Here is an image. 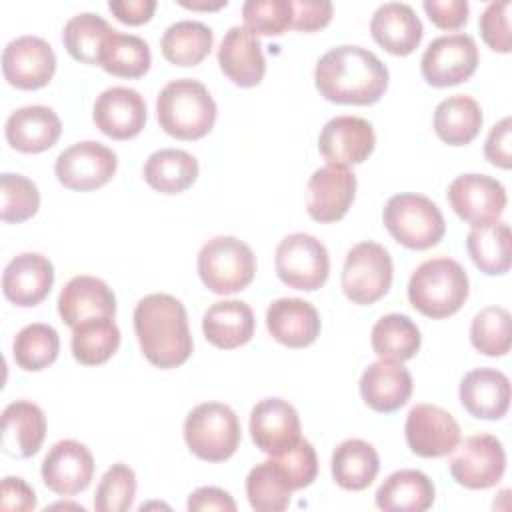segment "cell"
Here are the masks:
<instances>
[{"label": "cell", "instance_id": "cell-39", "mask_svg": "<svg viewBox=\"0 0 512 512\" xmlns=\"http://www.w3.org/2000/svg\"><path fill=\"white\" fill-rule=\"evenodd\" d=\"M372 350L386 360H410L420 350V330L406 314L382 316L370 332Z\"/></svg>", "mask_w": 512, "mask_h": 512}, {"label": "cell", "instance_id": "cell-21", "mask_svg": "<svg viewBox=\"0 0 512 512\" xmlns=\"http://www.w3.org/2000/svg\"><path fill=\"white\" fill-rule=\"evenodd\" d=\"M54 266L38 252H22L14 256L2 274L4 296L22 308L40 304L52 290Z\"/></svg>", "mask_w": 512, "mask_h": 512}, {"label": "cell", "instance_id": "cell-22", "mask_svg": "<svg viewBox=\"0 0 512 512\" xmlns=\"http://www.w3.org/2000/svg\"><path fill=\"white\" fill-rule=\"evenodd\" d=\"M458 396L470 416L500 420L510 408V380L496 368H474L460 380Z\"/></svg>", "mask_w": 512, "mask_h": 512}, {"label": "cell", "instance_id": "cell-50", "mask_svg": "<svg viewBox=\"0 0 512 512\" xmlns=\"http://www.w3.org/2000/svg\"><path fill=\"white\" fill-rule=\"evenodd\" d=\"M294 18L292 28L300 32H314L332 20V2L328 0H292Z\"/></svg>", "mask_w": 512, "mask_h": 512}, {"label": "cell", "instance_id": "cell-38", "mask_svg": "<svg viewBox=\"0 0 512 512\" xmlns=\"http://www.w3.org/2000/svg\"><path fill=\"white\" fill-rule=\"evenodd\" d=\"M72 356L84 366H98L120 346V330L112 316L88 318L72 328Z\"/></svg>", "mask_w": 512, "mask_h": 512}, {"label": "cell", "instance_id": "cell-42", "mask_svg": "<svg viewBox=\"0 0 512 512\" xmlns=\"http://www.w3.org/2000/svg\"><path fill=\"white\" fill-rule=\"evenodd\" d=\"M292 490L272 460L256 464L246 476V496L256 512H282L290 504Z\"/></svg>", "mask_w": 512, "mask_h": 512}, {"label": "cell", "instance_id": "cell-53", "mask_svg": "<svg viewBox=\"0 0 512 512\" xmlns=\"http://www.w3.org/2000/svg\"><path fill=\"white\" fill-rule=\"evenodd\" d=\"M188 510L190 512H200V510H220V512H234L236 502L234 498L216 486H202L194 490L188 496Z\"/></svg>", "mask_w": 512, "mask_h": 512}, {"label": "cell", "instance_id": "cell-40", "mask_svg": "<svg viewBox=\"0 0 512 512\" xmlns=\"http://www.w3.org/2000/svg\"><path fill=\"white\" fill-rule=\"evenodd\" d=\"M60 336L50 324L34 322L24 326L12 344L14 362L26 372H40L56 362Z\"/></svg>", "mask_w": 512, "mask_h": 512}, {"label": "cell", "instance_id": "cell-48", "mask_svg": "<svg viewBox=\"0 0 512 512\" xmlns=\"http://www.w3.org/2000/svg\"><path fill=\"white\" fill-rule=\"evenodd\" d=\"M510 0L490 2L482 16H480V34L488 48L500 54H508L512 50V38H510Z\"/></svg>", "mask_w": 512, "mask_h": 512}, {"label": "cell", "instance_id": "cell-20", "mask_svg": "<svg viewBox=\"0 0 512 512\" xmlns=\"http://www.w3.org/2000/svg\"><path fill=\"white\" fill-rule=\"evenodd\" d=\"M250 436L270 456L284 452L302 438L296 408L282 398L260 400L250 412Z\"/></svg>", "mask_w": 512, "mask_h": 512}, {"label": "cell", "instance_id": "cell-33", "mask_svg": "<svg viewBox=\"0 0 512 512\" xmlns=\"http://www.w3.org/2000/svg\"><path fill=\"white\" fill-rule=\"evenodd\" d=\"M198 178V160L180 148H162L144 162V180L160 194H180Z\"/></svg>", "mask_w": 512, "mask_h": 512}, {"label": "cell", "instance_id": "cell-4", "mask_svg": "<svg viewBox=\"0 0 512 512\" xmlns=\"http://www.w3.org/2000/svg\"><path fill=\"white\" fill-rule=\"evenodd\" d=\"M468 274L460 262L440 256L422 262L408 280V300L424 316L440 320L456 314L468 298Z\"/></svg>", "mask_w": 512, "mask_h": 512}, {"label": "cell", "instance_id": "cell-29", "mask_svg": "<svg viewBox=\"0 0 512 512\" xmlns=\"http://www.w3.org/2000/svg\"><path fill=\"white\" fill-rule=\"evenodd\" d=\"M46 438V416L30 400L10 402L2 412V452L12 458L34 456Z\"/></svg>", "mask_w": 512, "mask_h": 512}, {"label": "cell", "instance_id": "cell-6", "mask_svg": "<svg viewBox=\"0 0 512 512\" xmlns=\"http://www.w3.org/2000/svg\"><path fill=\"white\" fill-rule=\"evenodd\" d=\"M240 438L238 416L222 402H202L184 420L186 446L206 462L228 460L240 446Z\"/></svg>", "mask_w": 512, "mask_h": 512}, {"label": "cell", "instance_id": "cell-45", "mask_svg": "<svg viewBox=\"0 0 512 512\" xmlns=\"http://www.w3.org/2000/svg\"><path fill=\"white\" fill-rule=\"evenodd\" d=\"M136 496V474L124 464H112L98 482L94 494V510L98 512H126L132 508Z\"/></svg>", "mask_w": 512, "mask_h": 512}, {"label": "cell", "instance_id": "cell-32", "mask_svg": "<svg viewBox=\"0 0 512 512\" xmlns=\"http://www.w3.org/2000/svg\"><path fill=\"white\" fill-rule=\"evenodd\" d=\"M332 478L344 490H364L368 488L378 470L380 458L372 444L360 438H348L340 442L332 452Z\"/></svg>", "mask_w": 512, "mask_h": 512}, {"label": "cell", "instance_id": "cell-25", "mask_svg": "<svg viewBox=\"0 0 512 512\" xmlns=\"http://www.w3.org/2000/svg\"><path fill=\"white\" fill-rule=\"evenodd\" d=\"M4 134L14 150L24 154H38L58 142L62 134V122L58 114L48 106H22L8 116Z\"/></svg>", "mask_w": 512, "mask_h": 512}, {"label": "cell", "instance_id": "cell-14", "mask_svg": "<svg viewBox=\"0 0 512 512\" xmlns=\"http://www.w3.org/2000/svg\"><path fill=\"white\" fill-rule=\"evenodd\" d=\"M56 72L52 46L38 36H20L6 44L2 52V74L18 90H38Z\"/></svg>", "mask_w": 512, "mask_h": 512}, {"label": "cell", "instance_id": "cell-18", "mask_svg": "<svg viewBox=\"0 0 512 512\" xmlns=\"http://www.w3.org/2000/svg\"><path fill=\"white\" fill-rule=\"evenodd\" d=\"M42 480L46 488L60 496L84 492L94 476L92 452L78 440L56 442L42 460Z\"/></svg>", "mask_w": 512, "mask_h": 512}, {"label": "cell", "instance_id": "cell-46", "mask_svg": "<svg viewBox=\"0 0 512 512\" xmlns=\"http://www.w3.org/2000/svg\"><path fill=\"white\" fill-rule=\"evenodd\" d=\"M244 28L254 36H280L292 28V0H248L242 6Z\"/></svg>", "mask_w": 512, "mask_h": 512}, {"label": "cell", "instance_id": "cell-10", "mask_svg": "<svg viewBox=\"0 0 512 512\" xmlns=\"http://www.w3.org/2000/svg\"><path fill=\"white\" fill-rule=\"evenodd\" d=\"M452 478L468 490H486L500 482L506 470V452L492 434H472L450 452Z\"/></svg>", "mask_w": 512, "mask_h": 512}, {"label": "cell", "instance_id": "cell-28", "mask_svg": "<svg viewBox=\"0 0 512 512\" xmlns=\"http://www.w3.org/2000/svg\"><path fill=\"white\" fill-rule=\"evenodd\" d=\"M370 34L386 52L408 56L420 46L424 26L410 4L386 2L372 14Z\"/></svg>", "mask_w": 512, "mask_h": 512}, {"label": "cell", "instance_id": "cell-41", "mask_svg": "<svg viewBox=\"0 0 512 512\" xmlns=\"http://www.w3.org/2000/svg\"><path fill=\"white\" fill-rule=\"evenodd\" d=\"M112 30L114 28L102 16L94 12H82L66 22L62 30V42L74 60L84 64H98L102 44Z\"/></svg>", "mask_w": 512, "mask_h": 512}, {"label": "cell", "instance_id": "cell-16", "mask_svg": "<svg viewBox=\"0 0 512 512\" xmlns=\"http://www.w3.org/2000/svg\"><path fill=\"white\" fill-rule=\"evenodd\" d=\"M356 196V176L350 168L326 164L312 172L306 184V212L320 224L346 216Z\"/></svg>", "mask_w": 512, "mask_h": 512}, {"label": "cell", "instance_id": "cell-24", "mask_svg": "<svg viewBox=\"0 0 512 512\" xmlns=\"http://www.w3.org/2000/svg\"><path fill=\"white\" fill-rule=\"evenodd\" d=\"M220 70L240 88L258 86L266 72V60L258 38L244 26H232L218 48Z\"/></svg>", "mask_w": 512, "mask_h": 512}, {"label": "cell", "instance_id": "cell-12", "mask_svg": "<svg viewBox=\"0 0 512 512\" xmlns=\"http://www.w3.org/2000/svg\"><path fill=\"white\" fill-rule=\"evenodd\" d=\"M116 166L118 160L112 148L96 140H84L58 154L54 172L64 188L88 192L108 184L116 174Z\"/></svg>", "mask_w": 512, "mask_h": 512}, {"label": "cell", "instance_id": "cell-30", "mask_svg": "<svg viewBox=\"0 0 512 512\" xmlns=\"http://www.w3.org/2000/svg\"><path fill=\"white\" fill-rule=\"evenodd\" d=\"M254 326V312L242 300L214 302L202 318V332L206 340L222 350H232L250 342Z\"/></svg>", "mask_w": 512, "mask_h": 512}, {"label": "cell", "instance_id": "cell-52", "mask_svg": "<svg viewBox=\"0 0 512 512\" xmlns=\"http://www.w3.org/2000/svg\"><path fill=\"white\" fill-rule=\"evenodd\" d=\"M0 494H2L0 506L6 512H28V510H34L38 504L34 488H30L28 482L18 476H6L2 480Z\"/></svg>", "mask_w": 512, "mask_h": 512}, {"label": "cell", "instance_id": "cell-27", "mask_svg": "<svg viewBox=\"0 0 512 512\" xmlns=\"http://www.w3.org/2000/svg\"><path fill=\"white\" fill-rule=\"evenodd\" d=\"M318 310L302 298H278L266 310L270 336L288 348H306L320 334Z\"/></svg>", "mask_w": 512, "mask_h": 512}, {"label": "cell", "instance_id": "cell-54", "mask_svg": "<svg viewBox=\"0 0 512 512\" xmlns=\"http://www.w3.org/2000/svg\"><path fill=\"white\" fill-rule=\"evenodd\" d=\"M108 10L120 22L130 26H140L152 18L156 10V0H110Z\"/></svg>", "mask_w": 512, "mask_h": 512}, {"label": "cell", "instance_id": "cell-8", "mask_svg": "<svg viewBox=\"0 0 512 512\" xmlns=\"http://www.w3.org/2000/svg\"><path fill=\"white\" fill-rule=\"evenodd\" d=\"M392 278V258L378 242H358L348 250L342 268V290L354 304L378 302L390 290Z\"/></svg>", "mask_w": 512, "mask_h": 512}, {"label": "cell", "instance_id": "cell-13", "mask_svg": "<svg viewBox=\"0 0 512 512\" xmlns=\"http://www.w3.org/2000/svg\"><path fill=\"white\" fill-rule=\"evenodd\" d=\"M452 210L472 226L498 222L506 208V188L486 174H462L448 186Z\"/></svg>", "mask_w": 512, "mask_h": 512}, {"label": "cell", "instance_id": "cell-44", "mask_svg": "<svg viewBox=\"0 0 512 512\" xmlns=\"http://www.w3.org/2000/svg\"><path fill=\"white\" fill-rule=\"evenodd\" d=\"M0 198H2L0 218L4 222L20 224L32 218L40 208L38 186L22 174L4 172L0 176Z\"/></svg>", "mask_w": 512, "mask_h": 512}, {"label": "cell", "instance_id": "cell-5", "mask_svg": "<svg viewBox=\"0 0 512 512\" xmlns=\"http://www.w3.org/2000/svg\"><path fill=\"white\" fill-rule=\"evenodd\" d=\"M382 220L390 236L410 250L432 248L446 232L440 208L430 198L414 192H400L388 198Z\"/></svg>", "mask_w": 512, "mask_h": 512}, {"label": "cell", "instance_id": "cell-37", "mask_svg": "<svg viewBox=\"0 0 512 512\" xmlns=\"http://www.w3.org/2000/svg\"><path fill=\"white\" fill-rule=\"evenodd\" d=\"M152 64L150 46L144 38L112 30L100 50L98 66L118 78H140Z\"/></svg>", "mask_w": 512, "mask_h": 512}, {"label": "cell", "instance_id": "cell-26", "mask_svg": "<svg viewBox=\"0 0 512 512\" xmlns=\"http://www.w3.org/2000/svg\"><path fill=\"white\" fill-rule=\"evenodd\" d=\"M58 314L70 328L96 316L114 318L116 296L112 288L96 276H74L58 296Z\"/></svg>", "mask_w": 512, "mask_h": 512}, {"label": "cell", "instance_id": "cell-31", "mask_svg": "<svg viewBox=\"0 0 512 512\" xmlns=\"http://www.w3.org/2000/svg\"><path fill=\"white\" fill-rule=\"evenodd\" d=\"M432 480L420 470L392 472L376 490V506L386 512H422L434 504Z\"/></svg>", "mask_w": 512, "mask_h": 512}, {"label": "cell", "instance_id": "cell-36", "mask_svg": "<svg viewBox=\"0 0 512 512\" xmlns=\"http://www.w3.org/2000/svg\"><path fill=\"white\" fill-rule=\"evenodd\" d=\"M214 32L198 20H180L166 28L160 40L162 56L174 66H196L212 50Z\"/></svg>", "mask_w": 512, "mask_h": 512}, {"label": "cell", "instance_id": "cell-49", "mask_svg": "<svg viewBox=\"0 0 512 512\" xmlns=\"http://www.w3.org/2000/svg\"><path fill=\"white\" fill-rule=\"evenodd\" d=\"M424 12L430 22L442 30H458L466 24L470 6L466 0H424Z\"/></svg>", "mask_w": 512, "mask_h": 512}, {"label": "cell", "instance_id": "cell-43", "mask_svg": "<svg viewBox=\"0 0 512 512\" xmlns=\"http://www.w3.org/2000/svg\"><path fill=\"white\" fill-rule=\"evenodd\" d=\"M470 342L484 356H506L510 352V312L502 306L482 308L470 324Z\"/></svg>", "mask_w": 512, "mask_h": 512}, {"label": "cell", "instance_id": "cell-35", "mask_svg": "<svg viewBox=\"0 0 512 512\" xmlns=\"http://www.w3.org/2000/svg\"><path fill=\"white\" fill-rule=\"evenodd\" d=\"M480 128V104L466 94H454L442 100L434 110V132L450 146L470 144L478 136Z\"/></svg>", "mask_w": 512, "mask_h": 512}, {"label": "cell", "instance_id": "cell-23", "mask_svg": "<svg viewBox=\"0 0 512 512\" xmlns=\"http://www.w3.org/2000/svg\"><path fill=\"white\" fill-rule=\"evenodd\" d=\"M360 394L374 412H394L410 400L412 376L402 362L380 358L362 372Z\"/></svg>", "mask_w": 512, "mask_h": 512}, {"label": "cell", "instance_id": "cell-1", "mask_svg": "<svg viewBox=\"0 0 512 512\" xmlns=\"http://www.w3.org/2000/svg\"><path fill=\"white\" fill-rule=\"evenodd\" d=\"M314 84L320 96L330 102L368 106L384 96L388 68L374 52L342 44L316 62Z\"/></svg>", "mask_w": 512, "mask_h": 512}, {"label": "cell", "instance_id": "cell-55", "mask_svg": "<svg viewBox=\"0 0 512 512\" xmlns=\"http://www.w3.org/2000/svg\"><path fill=\"white\" fill-rule=\"evenodd\" d=\"M226 4H228L226 0H220V2H186V0H180V6L190 8V10H220Z\"/></svg>", "mask_w": 512, "mask_h": 512}, {"label": "cell", "instance_id": "cell-9", "mask_svg": "<svg viewBox=\"0 0 512 512\" xmlns=\"http://www.w3.org/2000/svg\"><path fill=\"white\" fill-rule=\"evenodd\" d=\"M274 268L286 286L314 292L328 280L330 256L316 236L294 232L284 236L276 246Z\"/></svg>", "mask_w": 512, "mask_h": 512}, {"label": "cell", "instance_id": "cell-51", "mask_svg": "<svg viewBox=\"0 0 512 512\" xmlns=\"http://www.w3.org/2000/svg\"><path fill=\"white\" fill-rule=\"evenodd\" d=\"M510 140H512V118L506 116L498 124H494L488 132V138L484 144L486 160L502 170H508L512 166Z\"/></svg>", "mask_w": 512, "mask_h": 512}, {"label": "cell", "instance_id": "cell-15", "mask_svg": "<svg viewBox=\"0 0 512 512\" xmlns=\"http://www.w3.org/2000/svg\"><path fill=\"white\" fill-rule=\"evenodd\" d=\"M404 436L416 456L440 458L460 442V426L448 410L436 404H416L406 416Z\"/></svg>", "mask_w": 512, "mask_h": 512}, {"label": "cell", "instance_id": "cell-17", "mask_svg": "<svg viewBox=\"0 0 512 512\" xmlns=\"http://www.w3.org/2000/svg\"><path fill=\"white\" fill-rule=\"evenodd\" d=\"M376 146V134L368 120L360 116H334L324 124L318 136V150L336 166H354L364 162Z\"/></svg>", "mask_w": 512, "mask_h": 512}, {"label": "cell", "instance_id": "cell-47", "mask_svg": "<svg viewBox=\"0 0 512 512\" xmlns=\"http://www.w3.org/2000/svg\"><path fill=\"white\" fill-rule=\"evenodd\" d=\"M270 460L274 462V466L278 468V472L282 474L292 492L302 490L316 480L318 458L312 444L304 438H300L284 452L274 454Z\"/></svg>", "mask_w": 512, "mask_h": 512}, {"label": "cell", "instance_id": "cell-2", "mask_svg": "<svg viewBox=\"0 0 512 512\" xmlns=\"http://www.w3.org/2000/svg\"><path fill=\"white\" fill-rule=\"evenodd\" d=\"M134 332L142 354L156 368L182 366L192 354L186 308L170 294H148L136 304Z\"/></svg>", "mask_w": 512, "mask_h": 512}, {"label": "cell", "instance_id": "cell-19", "mask_svg": "<svg viewBox=\"0 0 512 512\" xmlns=\"http://www.w3.org/2000/svg\"><path fill=\"white\" fill-rule=\"evenodd\" d=\"M146 102L134 88L112 86L106 88L94 102L92 120L96 128L114 138L130 140L144 130L146 124Z\"/></svg>", "mask_w": 512, "mask_h": 512}, {"label": "cell", "instance_id": "cell-11", "mask_svg": "<svg viewBox=\"0 0 512 512\" xmlns=\"http://www.w3.org/2000/svg\"><path fill=\"white\" fill-rule=\"evenodd\" d=\"M478 68V48L472 36L456 32L434 38L422 54L420 70L434 88L466 82Z\"/></svg>", "mask_w": 512, "mask_h": 512}, {"label": "cell", "instance_id": "cell-7", "mask_svg": "<svg viewBox=\"0 0 512 512\" xmlns=\"http://www.w3.org/2000/svg\"><path fill=\"white\" fill-rule=\"evenodd\" d=\"M198 274L210 292L236 294L254 280L256 256L236 236H214L198 252Z\"/></svg>", "mask_w": 512, "mask_h": 512}, {"label": "cell", "instance_id": "cell-3", "mask_svg": "<svg viewBox=\"0 0 512 512\" xmlns=\"http://www.w3.org/2000/svg\"><path fill=\"white\" fill-rule=\"evenodd\" d=\"M216 102L208 88L192 78L168 82L156 98L160 128L178 140H200L216 122Z\"/></svg>", "mask_w": 512, "mask_h": 512}, {"label": "cell", "instance_id": "cell-34", "mask_svg": "<svg viewBox=\"0 0 512 512\" xmlns=\"http://www.w3.org/2000/svg\"><path fill=\"white\" fill-rule=\"evenodd\" d=\"M466 250L476 268L488 276H500L512 264V236L506 222L472 226L466 236Z\"/></svg>", "mask_w": 512, "mask_h": 512}]
</instances>
